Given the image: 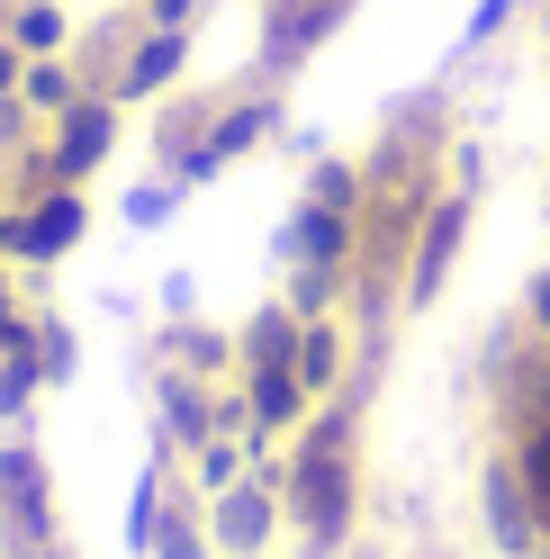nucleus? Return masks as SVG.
I'll list each match as a JSON object with an SVG mask.
<instances>
[{
	"instance_id": "obj_5",
	"label": "nucleus",
	"mask_w": 550,
	"mask_h": 559,
	"mask_svg": "<svg viewBox=\"0 0 550 559\" xmlns=\"http://www.w3.org/2000/svg\"><path fill=\"white\" fill-rule=\"evenodd\" d=\"M461 235H469V190H452V199L433 207V226H425V243H416V298L442 289V271H452V253H461Z\"/></svg>"
},
{
	"instance_id": "obj_4",
	"label": "nucleus",
	"mask_w": 550,
	"mask_h": 559,
	"mask_svg": "<svg viewBox=\"0 0 550 559\" xmlns=\"http://www.w3.org/2000/svg\"><path fill=\"white\" fill-rule=\"evenodd\" d=\"M82 190H27V207L10 217V253H27V262H55V253H73V235H82Z\"/></svg>"
},
{
	"instance_id": "obj_1",
	"label": "nucleus",
	"mask_w": 550,
	"mask_h": 559,
	"mask_svg": "<svg viewBox=\"0 0 550 559\" xmlns=\"http://www.w3.org/2000/svg\"><path fill=\"white\" fill-rule=\"evenodd\" d=\"M361 0H262V55H253V73L262 82H289L307 55H325L343 27H352Z\"/></svg>"
},
{
	"instance_id": "obj_6",
	"label": "nucleus",
	"mask_w": 550,
	"mask_h": 559,
	"mask_svg": "<svg viewBox=\"0 0 550 559\" xmlns=\"http://www.w3.org/2000/svg\"><path fill=\"white\" fill-rule=\"evenodd\" d=\"M0 27H10L19 55H63L73 46V19H63L55 0H0Z\"/></svg>"
},
{
	"instance_id": "obj_7",
	"label": "nucleus",
	"mask_w": 550,
	"mask_h": 559,
	"mask_svg": "<svg viewBox=\"0 0 550 559\" xmlns=\"http://www.w3.org/2000/svg\"><path fill=\"white\" fill-rule=\"evenodd\" d=\"M524 10H533V0H478V10L461 19V55H478V46H497V37H505V27H514V19H524Z\"/></svg>"
},
{
	"instance_id": "obj_9",
	"label": "nucleus",
	"mask_w": 550,
	"mask_h": 559,
	"mask_svg": "<svg viewBox=\"0 0 550 559\" xmlns=\"http://www.w3.org/2000/svg\"><path fill=\"white\" fill-rule=\"evenodd\" d=\"M171 207H181V181H145V190L127 199V226H163Z\"/></svg>"
},
{
	"instance_id": "obj_3",
	"label": "nucleus",
	"mask_w": 550,
	"mask_h": 559,
	"mask_svg": "<svg viewBox=\"0 0 550 559\" xmlns=\"http://www.w3.org/2000/svg\"><path fill=\"white\" fill-rule=\"evenodd\" d=\"M181 63H190V27H145L135 19V37H127V55H118V73H109V91L99 99H154V91H171L181 82Z\"/></svg>"
},
{
	"instance_id": "obj_10",
	"label": "nucleus",
	"mask_w": 550,
	"mask_h": 559,
	"mask_svg": "<svg viewBox=\"0 0 550 559\" xmlns=\"http://www.w3.org/2000/svg\"><path fill=\"white\" fill-rule=\"evenodd\" d=\"M145 27H199V0H135Z\"/></svg>"
},
{
	"instance_id": "obj_2",
	"label": "nucleus",
	"mask_w": 550,
	"mask_h": 559,
	"mask_svg": "<svg viewBox=\"0 0 550 559\" xmlns=\"http://www.w3.org/2000/svg\"><path fill=\"white\" fill-rule=\"evenodd\" d=\"M109 145H118V99L82 91L73 109H55V118H46V163H37V171H46L55 190H73L82 171H99V163H109Z\"/></svg>"
},
{
	"instance_id": "obj_8",
	"label": "nucleus",
	"mask_w": 550,
	"mask_h": 559,
	"mask_svg": "<svg viewBox=\"0 0 550 559\" xmlns=\"http://www.w3.org/2000/svg\"><path fill=\"white\" fill-rule=\"evenodd\" d=\"M298 379H307V389H325V379H334V325H307V343H298Z\"/></svg>"
},
{
	"instance_id": "obj_11",
	"label": "nucleus",
	"mask_w": 550,
	"mask_h": 559,
	"mask_svg": "<svg viewBox=\"0 0 550 559\" xmlns=\"http://www.w3.org/2000/svg\"><path fill=\"white\" fill-rule=\"evenodd\" d=\"M533 325H550V271H541V289H533Z\"/></svg>"
}]
</instances>
